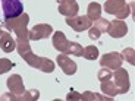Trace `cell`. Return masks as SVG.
Segmentation results:
<instances>
[{"label":"cell","mask_w":135,"mask_h":101,"mask_svg":"<svg viewBox=\"0 0 135 101\" xmlns=\"http://www.w3.org/2000/svg\"><path fill=\"white\" fill-rule=\"evenodd\" d=\"M51 43H53V47L57 51L63 54H72V56H82V46L78 43H74V41H69L65 34L62 31H56L53 34V38H51Z\"/></svg>","instance_id":"obj_1"},{"label":"cell","mask_w":135,"mask_h":101,"mask_svg":"<svg viewBox=\"0 0 135 101\" xmlns=\"http://www.w3.org/2000/svg\"><path fill=\"white\" fill-rule=\"evenodd\" d=\"M28 22H30V16L27 13H22L16 18H10V19H4L3 27L9 31H13L18 40H30L28 37Z\"/></svg>","instance_id":"obj_2"},{"label":"cell","mask_w":135,"mask_h":101,"mask_svg":"<svg viewBox=\"0 0 135 101\" xmlns=\"http://www.w3.org/2000/svg\"><path fill=\"white\" fill-rule=\"evenodd\" d=\"M22 59H24L31 67H35V69L44 72V73H51V72L54 70V62H51L50 59L40 57L37 54H34L32 50L25 53L24 56H22Z\"/></svg>","instance_id":"obj_3"},{"label":"cell","mask_w":135,"mask_h":101,"mask_svg":"<svg viewBox=\"0 0 135 101\" xmlns=\"http://www.w3.org/2000/svg\"><path fill=\"white\" fill-rule=\"evenodd\" d=\"M104 10L109 15H115L116 19H125L131 13V6L125 0H106Z\"/></svg>","instance_id":"obj_4"},{"label":"cell","mask_w":135,"mask_h":101,"mask_svg":"<svg viewBox=\"0 0 135 101\" xmlns=\"http://www.w3.org/2000/svg\"><path fill=\"white\" fill-rule=\"evenodd\" d=\"M112 79H113V84H115L116 89H118V94H126L129 91V88H131L129 73L123 67L115 69L113 73H112Z\"/></svg>","instance_id":"obj_5"},{"label":"cell","mask_w":135,"mask_h":101,"mask_svg":"<svg viewBox=\"0 0 135 101\" xmlns=\"http://www.w3.org/2000/svg\"><path fill=\"white\" fill-rule=\"evenodd\" d=\"M2 3V9H3L4 19H10V18H16L19 15L24 13V4L22 0H0Z\"/></svg>","instance_id":"obj_6"},{"label":"cell","mask_w":135,"mask_h":101,"mask_svg":"<svg viewBox=\"0 0 135 101\" xmlns=\"http://www.w3.org/2000/svg\"><path fill=\"white\" fill-rule=\"evenodd\" d=\"M122 62H123V59H122L120 53H118V51L106 53V54H103V57L100 59L101 67H107V69H112V70H115V69L120 67Z\"/></svg>","instance_id":"obj_7"},{"label":"cell","mask_w":135,"mask_h":101,"mask_svg":"<svg viewBox=\"0 0 135 101\" xmlns=\"http://www.w3.org/2000/svg\"><path fill=\"white\" fill-rule=\"evenodd\" d=\"M51 32H53V28L50 24H38L28 31V37L31 41H40L51 35Z\"/></svg>","instance_id":"obj_8"},{"label":"cell","mask_w":135,"mask_h":101,"mask_svg":"<svg viewBox=\"0 0 135 101\" xmlns=\"http://www.w3.org/2000/svg\"><path fill=\"white\" fill-rule=\"evenodd\" d=\"M106 31H107V34L112 38H122L125 37L126 32H128V25L122 19H115L112 22H109V27Z\"/></svg>","instance_id":"obj_9"},{"label":"cell","mask_w":135,"mask_h":101,"mask_svg":"<svg viewBox=\"0 0 135 101\" xmlns=\"http://www.w3.org/2000/svg\"><path fill=\"white\" fill-rule=\"evenodd\" d=\"M66 24L76 32H82V31H87L91 27L93 21L88 16H78L76 15L74 18H66Z\"/></svg>","instance_id":"obj_10"},{"label":"cell","mask_w":135,"mask_h":101,"mask_svg":"<svg viewBox=\"0 0 135 101\" xmlns=\"http://www.w3.org/2000/svg\"><path fill=\"white\" fill-rule=\"evenodd\" d=\"M40 98V92L38 89H30V91H24V94L21 95H15L12 92L9 94H3L0 97L2 101H7V100H13V101H37Z\"/></svg>","instance_id":"obj_11"},{"label":"cell","mask_w":135,"mask_h":101,"mask_svg":"<svg viewBox=\"0 0 135 101\" xmlns=\"http://www.w3.org/2000/svg\"><path fill=\"white\" fill-rule=\"evenodd\" d=\"M107 27H109V21L107 19L98 18L97 21H94V22L91 24V27L88 28V37H90V40H98L101 34L106 32Z\"/></svg>","instance_id":"obj_12"},{"label":"cell","mask_w":135,"mask_h":101,"mask_svg":"<svg viewBox=\"0 0 135 101\" xmlns=\"http://www.w3.org/2000/svg\"><path fill=\"white\" fill-rule=\"evenodd\" d=\"M57 12L66 18H74L79 12V6H78V3L75 0H63V2L59 3Z\"/></svg>","instance_id":"obj_13"},{"label":"cell","mask_w":135,"mask_h":101,"mask_svg":"<svg viewBox=\"0 0 135 101\" xmlns=\"http://www.w3.org/2000/svg\"><path fill=\"white\" fill-rule=\"evenodd\" d=\"M57 64H59V67H60L62 70H63V73L65 75H74L75 72H76V69H78V66H76V63H75L74 60H72L68 54H59L57 57Z\"/></svg>","instance_id":"obj_14"},{"label":"cell","mask_w":135,"mask_h":101,"mask_svg":"<svg viewBox=\"0 0 135 101\" xmlns=\"http://www.w3.org/2000/svg\"><path fill=\"white\" fill-rule=\"evenodd\" d=\"M7 88H9V91L15 95H21L24 94L25 88H24V81H22V78L21 75H12V76L7 78Z\"/></svg>","instance_id":"obj_15"},{"label":"cell","mask_w":135,"mask_h":101,"mask_svg":"<svg viewBox=\"0 0 135 101\" xmlns=\"http://www.w3.org/2000/svg\"><path fill=\"white\" fill-rule=\"evenodd\" d=\"M0 48L4 53H12L13 50H16V41L12 38L9 32L0 31Z\"/></svg>","instance_id":"obj_16"},{"label":"cell","mask_w":135,"mask_h":101,"mask_svg":"<svg viewBox=\"0 0 135 101\" xmlns=\"http://www.w3.org/2000/svg\"><path fill=\"white\" fill-rule=\"evenodd\" d=\"M113 73V72H112ZM101 91H103V94H107V97H116V95H119L118 94V89H116V87H115V84H113V79H112V76L109 78V79H106V81H101Z\"/></svg>","instance_id":"obj_17"},{"label":"cell","mask_w":135,"mask_h":101,"mask_svg":"<svg viewBox=\"0 0 135 101\" xmlns=\"http://www.w3.org/2000/svg\"><path fill=\"white\" fill-rule=\"evenodd\" d=\"M87 16L94 22L98 18H101V4L97 3V2H93V3L88 4L87 7Z\"/></svg>","instance_id":"obj_18"},{"label":"cell","mask_w":135,"mask_h":101,"mask_svg":"<svg viewBox=\"0 0 135 101\" xmlns=\"http://www.w3.org/2000/svg\"><path fill=\"white\" fill-rule=\"evenodd\" d=\"M81 100H84V101H94V100H97V101H112L113 98L112 97H106V95H100V94H95V92H90V91H87V92H82L81 94Z\"/></svg>","instance_id":"obj_19"},{"label":"cell","mask_w":135,"mask_h":101,"mask_svg":"<svg viewBox=\"0 0 135 101\" xmlns=\"http://www.w3.org/2000/svg\"><path fill=\"white\" fill-rule=\"evenodd\" d=\"M82 56H84L87 60H95L98 57V48L94 46H87L82 50Z\"/></svg>","instance_id":"obj_20"},{"label":"cell","mask_w":135,"mask_h":101,"mask_svg":"<svg viewBox=\"0 0 135 101\" xmlns=\"http://www.w3.org/2000/svg\"><path fill=\"white\" fill-rule=\"evenodd\" d=\"M122 59H125L129 64H135V51L134 48H125V50L120 53Z\"/></svg>","instance_id":"obj_21"},{"label":"cell","mask_w":135,"mask_h":101,"mask_svg":"<svg viewBox=\"0 0 135 101\" xmlns=\"http://www.w3.org/2000/svg\"><path fill=\"white\" fill-rule=\"evenodd\" d=\"M13 66H15L13 62H10L9 59L2 57V59H0V75H3V73H6V72H9Z\"/></svg>","instance_id":"obj_22"},{"label":"cell","mask_w":135,"mask_h":101,"mask_svg":"<svg viewBox=\"0 0 135 101\" xmlns=\"http://www.w3.org/2000/svg\"><path fill=\"white\" fill-rule=\"evenodd\" d=\"M66 100H81V94L79 92H76V91H71L69 94H68V97H66Z\"/></svg>","instance_id":"obj_23"},{"label":"cell","mask_w":135,"mask_h":101,"mask_svg":"<svg viewBox=\"0 0 135 101\" xmlns=\"http://www.w3.org/2000/svg\"><path fill=\"white\" fill-rule=\"evenodd\" d=\"M60 2H63V0H57V3H60Z\"/></svg>","instance_id":"obj_24"},{"label":"cell","mask_w":135,"mask_h":101,"mask_svg":"<svg viewBox=\"0 0 135 101\" xmlns=\"http://www.w3.org/2000/svg\"><path fill=\"white\" fill-rule=\"evenodd\" d=\"M0 31H2V29H0Z\"/></svg>","instance_id":"obj_25"}]
</instances>
